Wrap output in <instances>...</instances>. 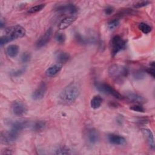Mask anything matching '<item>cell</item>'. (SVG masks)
<instances>
[{
	"label": "cell",
	"mask_w": 155,
	"mask_h": 155,
	"mask_svg": "<svg viewBox=\"0 0 155 155\" xmlns=\"http://www.w3.org/2000/svg\"><path fill=\"white\" fill-rule=\"evenodd\" d=\"M79 93L80 88L78 85L72 82L63 89L59 96V99L64 104H70L76 100Z\"/></svg>",
	"instance_id": "cell-1"
},
{
	"label": "cell",
	"mask_w": 155,
	"mask_h": 155,
	"mask_svg": "<svg viewBox=\"0 0 155 155\" xmlns=\"http://www.w3.org/2000/svg\"><path fill=\"white\" fill-rule=\"evenodd\" d=\"M26 31L25 28L20 25L11 26L5 28V35H3L0 39V45H4L18 38H22L25 36Z\"/></svg>",
	"instance_id": "cell-2"
},
{
	"label": "cell",
	"mask_w": 155,
	"mask_h": 155,
	"mask_svg": "<svg viewBox=\"0 0 155 155\" xmlns=\"http://www.w3.org/2000/svg\"><path fill=\"white\" fill-rule=\"evenodd\" d=\"M128 73V68L122 65L114 64L111 65L108 68V74L110 76L116 81L121 80L125 78Z\"/></svg>",
	"instance_id": "cell-3"
},
{
	"label": "cell",
	"mask_w": 155,
	"mask_h": 155,
	"mask_svg": "<svg viewBox=\"0 0 155 155\" xmlns=\"http://www.w3.org/2000/svg\"><path fill=\"white\" fill-rule=\"evenodd\" d=\"M95 87L98 91L102 92V93L112 95L114 97L120 100L124 99V97L117 91H116L114 88H113L111 85L108 84L96 82Z\"/></svg>",
	"instance_id": "cell-4"
},
{
	"label": "cell",
	"mask_w": 155,
	"mask_h": 155,
	"mask_svg": "<svg viewBox=\"0 0 155 155\" xmlns=\"http://www.w3.org/2000/svg\"><path fill=\"white\" fill-rule=\"evenodd\" d=\"M126 47V41L119 35L115 36L111 40V48L112 54L115 56L119 51L124 50Z\"/></svg>",
	"instance_id": "cell-5"
},
{
	"label": "cell",
	"mask_w": 155,
	"mask_h": 155,
	"mask_svg": "<svg viewBox=\"0 0 155 155\" xmlns=\"http://www.w3.org/2000/svg\"><path fill=\"white\" fill-rule=\"evenodd\" d=\"M19 131L12 128L10 131L2 133L1 140L4 143H10L16 140L18 137Z\"/></svg>",
	"instance_id": "cell-6"
},
{
	"label": "cell",
	"mask_w": 155,
	"mask_h": 155,
	"mask_svg": "<svg viewBox=\"0 0 155 155\" xmlns=\"http://www.w3.org/2000/svg\"><path fill=\"white\" fill-rule=\"evenodd\" d=\"M53 34V30L51 28H49L47 30V31L38 39L36 46L37 48H39L44 45H45L50 40Z\"/></svg>",
	"instance_id": "cell-7"
},
{
	"label": "cell",
	"mask_w": 155,
	"mask_h": 155,
	"mask_svg": "<svg viewBox=\"0 0 155 155\" xmlns=\"http://www.w3.org/2000/svg\"><path fill=\"white\" fill-rule=\"evenodd\" d=\"M47 91V85L45 83L41 82L39 87L33 92L31 97L33 100L38 101L44 97Z\"/></svg>",
	"instance_id": "cell-8"
},
{
	"label": "cell",
	"mask_w": 155,
	"mask_h": 155,
	"mask_svg": "<svg viewBox=\"0 0 155 155\" xmlns=\"http://www.w3.org/2000/svg\"><path fill=\"white\" fill-rule=\"evenodd\" d=\"M12 111L15 115L17 116H22L26 113L27 108L26 105L22 102H16L12 105Z\"/></svg>",
	"instance_id": "cell-9"
},
{
	"label": "cell",
	"mask_w": 155,
	"mask_h": 155,
	"mask_svg": "<svg viewBox=\"0 0 155 155\" xmlns=\"http://www.w3.org/2000/svg\"><path fill=\"white\" fill-rule=\"evenodd\" d=\"M58 12L63 13H68L72 15H74L78 12V7L72 4H68L66 5H59L56 8Z\"/></svg>",
	"instance_id": "cell-10"
},
{
	"label": "cell",
	"mask_w": 155,
	"mask_h": 155,
	"mask_svg": "<svg viewBox=\"0 0 155 155\" xmlns=\"http://www.w3.org/2000/svg\"><path fill=\"white\" fill-rule=\"evenodd\" d=\"M87 137L88 143L91 145L96 144L99 140V133L94 128H90L88 130Z\"/></svg>",
	"instance_id": "cell-11"
},
{
	"label": "cell",
	"mask_w": 155,
	"mask_h": 155,
	"mask_svg": "<svg viewBox=\"0 0 155 155\" xmlns=\"http://www.w3.org/2000/svg\"><path fill=\"white\" fill-rule=\"evenodd\" d=\"M108 141L116 145H123L126 143V139L122 136L116 134H110L108 135Z\"/></svg>",
	"instance_id": "cell-12"
},
{
	"label": "cell",
	"mask_w": 155,
	"mask_h": 155,
	"mask_svg": "<svg viewBox=\"0 0 155 155\" xmlns=\"http://www.w3.org/2000/svg\"><path fill=\"white\" fill-rule=\"evenodd\" d=\"M141 131H142V133L143 134V136L147 139V140L148 142V143L150 147L152 150H154V136H153L152 131L150 129H148V128H142Z\"/></svg>",
	"instance_id": "cell-13"
},
{
	"label": "cell",
	"mask_w": 155,
	"mask_h": 155,
	"mask_svg": "<svg viewBox=\"0 0 155 155\" xmlns=\"http://www.w3.org/2000/svg\"><path fill=\"white\" fill-rule=\"evenodd\" d=\"M76 19V16L74 15L68 16L64 18L59 24V28L60 30H64L72 24Z\"/></svg>",
	"instance_id": "cell-14"
},
{
	"label": "cell",
	"mask_w": 155,
	"mask_h": 155,
	"mask_svg": "<svg viewBox=\"0 0 155 155\" xmlns=\"http://www.w3.org/2000/svg\"><path fill=\"white\" fill-rule=\"evenodd\" d=\"M62 67V64L58 63V64H54L47 69L45 71V74L48 77H53L61 71Z\"/></svg>",
	"instance_id": "cell-15"
},
{
	"label": "cell",
	"mask_w": 155,
	"mask_h": 155,
	"mask_svg": "<svg viewBox=\"0 0 155 155\" xmlns=\"http://www.w3.org/2000/svg\"><path fill=\"white\" fill-rule=\"evenodd\" d=\"M54 56L56 61L60 64L66 62L70 58V55L68 53L61 50L57 51L54 54Z\"/></svg>",
	"instance_id": "cell-16"
},
{
	"label": "cell",
	"mask_w": 155,
	"mask_h": 155,
	"mask_svg": "<svg viewBox=\"0 0 155 155\" xmlns=\"http://www.w3.org/2000/svg\"><path fill=\"white\" fill-rule=\"evenodd\" d=\"M127 97L133 102L142 104L145 102V99L141 95L135 93H129L127 94Z\"/></svg>",
	"instance_id": "cell-17"
},
{
	"label": "cell",
	"mask_w": 155,
	"mask_h": 155,
	"mask_svg": "<svg viewBox=\"0 0 155 155\" xmlns=\"http://www.w3.org/2000/svg\"><path fill=\"white\" fill-rule=\"evenodd\" d=\"M19 47L17 45H10L6 48V53L10 58H15L19 53Z\"/></svg>",
	"instance_id": "cell-18"
},
{
	"label": "cell",
	"mask_w": 155,
	"mask_h": 155,
	"mask_svg": "<svg viewBox=\"0 0 155 155\" xmlns=\"http://www.w3.org/2000/svg\"><path fill=\"white\" fill-rule=\"evenodd\" d=\"M28 125V122L25 120H16L12 124V128L20 131L25 128Z\"/></svg>",
	"instance_id": "cell-19"
},
{
	"label": "cell",
	"mask_w": 155,
	"mask_h": 155,
	"mask_svg": "<svg viewBox=\"0 0 155 155\" xmlns=\"http://www.w3.org/2000/svg\"><path fill=\"white\" fill-rule=\"evenodd\" d=\"M102 103V99L99 95L94 96L91 100L90 105L93 109L99 108Z\"/></svg>",
	"instance_id": "cell-20"
},
{
	"label": "cell",
	"mask_w": 155,
	"mask_h": 155,
	"mask_svg": "<svg viewBox=\"0 0 155 155\" xmlns=\"http://www.w3.org/2000/svg\"><path fill=\"white\" fill-rule=\"evenodd\" d=\"M46 124L43 120H38L35 122L31 126V129L35 131H40L44 129Z\"/></svg>",
	"instance_id": "cell-21"
},
{
	"label": "cell",
	"mask_w": 155,
	"mask_h": 155,
	"mask_svg": "<svg viewBox=\"0 0 155 155\" xmlns=\"http://www.w3.org/2000/svg\"><path fill=\"white\" fill-rule=\"evenodd\" d=\"M139 29L142 31L144 34H148L150 33L152 30L151 27L144 22H141L139 24Z\"/></svg>",
	"instance_id": "cell-22"
},
{
	"label": "cell",
	"mask_w": 155,
	"mask_h": 155,
	"mask_svg": "<svg viewBox=\"0 0 155 155\" xmlns=\"http://www.w3.org/2000/svg\"><path fill=\"white\" fill-rule=\"evenodd\" d=\"M45 4H38L36 5L33 6L32 7H31L30 8L28 9V13H30V14H33V13L39 12L41 11L45 7Z\"/></svg>",
	"instance_id": "cell-23"
},
{
	"label": "cell",
	"mask_w": 155,
	"mask_h": 155,
	"mask_svg": "<svg viewBox=\"0 0 155 155\" xmlns=\"http://www.w3.org/2000/svg\"><path fill=\"white\" fill-rule=\"evenodd\" d=\"M70 150L65 146H61L55 150L56 154H70Z\"/></svg>",
	"instance_id": "cell-24"
},
{
	"label": "cell",
	"mask_w": 155,
	"mask_h": 155,
	"mask_svg": "<svg viewBox=\"0 0 155 155\" xmlns=\"http://www.w3.org/2000/svg\"><path fill=\"white\" fill-rule=\"evenodd\" d=\"M119 20L117 19H114L113 20H111L108 24V28L109 30H114L116 28H117L118 27V25H119Z\"/></svg>",
	"instance_id": "cell-25"
},
{
	"label": "cell",
	"mask_w": 155,
	"mask_h": 155,
	"mask_svg": "<svg viewBox=\"0 0 155 155\" xmlns=\"http://www.w3.org/2000/svg\"><path fill=\"white\" fill-rule=\"evenodd\" d=\"M55 40L59 44H63L65 41V36L63 33H57L54 36Z\"/></svg>",
	"instance_id": "cell-26"
},
{
	"label": "cell",
	"mask_w": 155,
	"mask_h": 155,
	"mask_svg": "<svg viewBox=\"0 0 155 155\" xmlns=\"http://www.w3.org/2000/svg\"><path fill=\"white\" fill-rule=\"evenodd\" d=\"M150 3V2L147 1H140V2H136V4H134V7L136 8H142V7H145V6L148 5Z\"/></svg>",
	"instance_id": "cell-27"
},
{
	"label": "cell",
	"mask_w": 155,
	"mask_h": 155,
	"mask_svg": "<svg viewBox=\"0 0 155 155\" xmlns=\"http://www.w3.org/2000/svg\"><path fill=\"white\" fill-rule=\"evenodd\" d=\"M130 110L134 111H137V112H141V113H143L145 111V110L143 108V107H142L140 105H134L131 106L130 108Z\"/></svg>",
	"instance_id": "cell-28"
},
{
	"label": "cell",
	"mask_w": 155,
	"mask_h": 155,
	"mask_svg": "<svg viewBox=\"0 0 155 155\" xmlns=\"http://www.w3.org/2000/svg\"><path fill=\"white\" fill-rule=\"evenodd\" d=\"M134 78L136 79H142L145 78V74L142 71H137L135 73H134Z\"/></svg>",
	"instance_id": "cell-29"
},
{
	"label": "cell",
	"mask_w": 155,
	"mask_h": 155,
	"mask_svg": "<svg viewBox=\"0 0 155 155\" xmlns=\"http://www.w3.org/2000/svg\"><path fill=\"white\" fill-rule=\"evenodd\" d=\"M30 54L28 53H27V52H25V53H24L22 54V56H21V61L22 62H28L29 60H30Z\"/></svg>",
	"instance_id": "cell-30"
},
{
	"label": "cell",
	"mask_w": 155,
	"mask_h": 155,
	"mask_svg": "<svg viewBox=\"0 0 155 155\" xmlns=\"http://www.w3.org/2000/svg\"><path fill=\"white\" fill-rule=\"evenodd\" d=\"M151 67L148 68L146 69V71L147 73H148V74H150L153 78H154V62H152L151 64Z\"/></svg>",
	"instance_id": "cell-31"
},
{
	"label": "cell",
	"mask_w": 155,
	"mask_h": 155,
	"mask_svg": "<svg viewBox=\"0 0 155 155\" xmlns=\"http://www.w3.org/2000/svg\"><path fill=\"white\" fill-rule=\"evenodd\" d=\"M113 11H114L113 8L111 7H110V6H108V7L105 9V10H104L105 13L106 15H110L111 14H112L113 12Z\"/></svg>",
	"instance_id": "cell-32"
},
{
	"label": "cell",
	"mask_w": 155,
	"mask_h": 155,
	"mask_svg": "<svg viewBox=\"0 0 155 155\" xmlns=\"http://www.w3.org/2000/svg\"><path fill=\"white\" fill-rule=\"evenodd\" d=\"M13 154V152L10 149H5L4 150H2L1 154Z\"/></svg>",
	"instance_id": "cell-33"
},
{
	"label": "cell",
	"mask_w": 155,
	"mask_h": 155,
	"mask_svg": "<svg viewBox=\"0 0 155 155\" xmlns=\"http://www.w3.org/2000/svg\"><path fill=\"white\" fill-rule=\"evenodd\" d=\"M24 71H25V70H24L23 68L20 69V70H18V71L14 72L13 75H14V76H19V75H21V74H22L24 72Z\"/></svg>",
	"instance_id": "cell-34"
},
{
	"label": "cell",
	"mask_w": 155,
	"mask_h": 155,
	"mask_svg": "<svg viewBox=\"0 0 155 155\" xmlns=\"http://www.w3.org/2000/svg\"><path fill=\"white\" fill-rule=\"evenodd\" d=\"M4 26V23H3V21L2 19H1V28H2Z\"/></svg>",
	"instance_id": "cell-35"
}]
</instances>
